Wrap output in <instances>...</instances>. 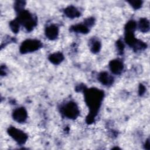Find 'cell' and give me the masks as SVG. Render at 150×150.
Returning <instances> with one entry per match:
<instances>
[{
	"instance_id": "cell-1",
	"label": "cell",
	"mask_w": 150,
	"mask_h": 150,
	"mask_svg": "<svg viewBox=\"0 0 150 150\" xmlns=\"http://www.w3.org/2000/svg\"><path fill=\"white\" fill-rule=\"evenodd\" d=\"M103 93L99 90L93 88L90 89L86 93V100L90 108H92V112H96L99 105L101 103Z\"/></svg>"
},
{
	"instance_id": "cell-2",
	"label": "cell",
	"mask_w": 150,
	"mask_h": 150,
	"mask_svg": "<svg viewBox=\"0 0 150 150\" xmlns=\"http://www.w3.org/2000/svg\"><path fill=\"white\" fill-rule=\"evenodd\" d=\"M40 46L41 44L38 40H28L22 43L21 47V51L22 53L32 52L38 49Z\"/></svg>"
},
{
	"instance_id": "cell-3",
	"label": "cell",
	"mask_w": 150,
	"mask_h": 150,
	"mask_svg": "<svg viewBox=\"0 0 150 150\" xmlns=\"http://www.w3.org/2000/svg\"><path fill=\"white\" fill-rule=\"evenodd\" d=\"M63 113L68 118H76L79 114V110L74 103L69 102L63 108Z\"/></svg>"
},
{
	"instance_id": "cell-4",
	"label": "cell",
	"mask_w": 150,
	"mask_h": 150,
	"mask_svg": "<svg viewBox=\"0 0 150 150\" xmlns=\"http://www.w3.org/2000/svg\"><path fill=\"white\" fill-rule=\"evenodd\" d=\"M9 134L19 144H23L27 138V137L24 132L15 128H10L9 129Z\"/></svg>"
},
{
	"instance_id": "cell-5",
	"label": "cell",
	"mask_w": 150,
	"mask_h": 150,
	"mask_svg": "<svg viewBox=\"0 0 150 150\" xmlns=\"http://www.w3.org/2000/svg\"><path fill=\"white\" fill-rule=\"evenodd\" d=\"M14 119L18 122H23L27 117L26 111L23 108H19L15 110L13 114Z\"/></svg>"
},
{
	"instance_id": "cell-6",
	"label": "cell",
	"mask_w": 150,
	"mask_h": 150,
	"mask_svg": "<svg viewBox=\"0 0 150 150\" xmlns=\"http://www.w3.org/2000/svg\"><path fill=\"white\" fill-rule=\"evenodd\" d=\"M110 67L111 71L115 74L120 73L123 69L122 63L119 60H117L112 61L110 64Z\"/></svg>"
},
{
	"instance_id": "cell-7",
	"label": "cell",
	"mask_w": 150,
	"mask_h": 150,
	"mask_svg": "<svg viewBox=\"0 0 150 150\" xmlns=\"http://www.w3.org/2000/svg\"><path fill=\"white\" fill-rule=\"evenodd\" d=\"M46 34L48 38L50 39H55L58 34L57 28L53 25L48 27L46 30Z\"/></svg>"
},
{
	"instance_id": "cell-8",
	"label": "cell",
	"mask_w": 150,
	"mask_h": 150,
	"mask_svg": "<svg viewBox=\"0 0 150 150\" xmlns=\"http://www.w3.org/2000/svg\"><path fill=\"white\" fill-rule=\"evenodd\" d=\"M65 13L70 18H74L79 15V13L77 11V10L75 8L72 6H70L66 8Z\"/></svg>"
},
{
	"instance_id": "cell-9",
	"label": "cell",
	"mask_w": 150,
	"mask_h": 150,
	"mask_svg": "<svg viewBox=\"0 0 150 150\" xmlns=\"http://www.w3.org/2000/svg\"><path fill=\"white\" fill-rule=\"evenodd\" d=\"M63 59V56L61 53H54L50 56V60L52 62H53L54 64H58Z\"/></svg>"
},
{
	"instance_id": "cell-10",
	"label": "cell",
	"mask_w": 150,
	"mask_h": 150,
	"mask_svg": "<svg viewBox=\"0 0 150 150\" xmlns=\"http://www.w3.org/2000/svg\"><path fill=\"white\" fill-rule=\"evenodd\" d=\"M149 22L146 19H142L139 21V28L142 32H147L149 30Z\"/></svg>"
},
{
	"instance_id": "cell-11",
	"label": "cell",
	"mask_w": 150,
	"mask_h": 150,
	"mask_svg": "<svg viewBox=\"0 0 150 150\" xmlns=\"http://www.w3.org/2000/svg\"><path fill=\"white\" fill-rule=\"evenodd\" d=\"M112 80V78L110 77L108 74L106 73H103L101 74H100V80L102 82V83H104L105 84L111 83Z\"/></svg>"
},
{
	"instance_id": "cell-12",
	"label": "cell",
	"mask_w": 150,
	"mask_h": 150,
	"mask_svg": "<svg viewBox=\"0 0 150 150\" xmlns=\"http://www.w3.org/2000/svg\"><path fill=\"white\" fill-rule=\"evenodd\" d=\"M74 29L76 31L80 32H83V33H86L88 31L87 28H86V26H84L82 25H79L75 26Z\"/></svg>"
},
{
	"instance_id": "cell-13",
	"label": "cell",
	"mask_w": 150,
	"mask_h": 150,
	"mask_svg": "<svg viewBox=\"0 0 150 150\" xmlns=\"http://www.w3.org/2000/svg\"><path fill=\"white\" fill-rule=\"evenodd\" d=\"M141 4H142V2L141 1H132L131 2V5L134 8H138L141 6Z\"/></svg>"
},
{
	"instance_id": "cell-14",
	"label": "cell",
	"mask_w": 150,
	"mask_h": 150,
	"mask_svg": "<svg viewBox=\"0 0 150 150\" xmlns=\"http://www.w3.org/2000/svg\"><path fill=\"white\" fill-rule=\"evenodd\" d=\"M100 47V45L98 42H95V43L93 45V51L97 52L99 50V49Z\"/></svg>"
}]
</instances>
